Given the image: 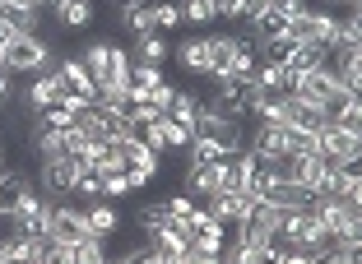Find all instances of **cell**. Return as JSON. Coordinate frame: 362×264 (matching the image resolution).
<instances>
[{
    "label": "cell",
    "instance_id": "cell-16",
    "mask_svg": "<svg viewBox=\"0 0 362 264\" xmlns=\"http://www.w3.org/2000/svg\"><path fill=\"white\" fill-rule=\"evenodd\" d=\"M84 222H88V232L93 236H117L121 232V209L112 200H84Z\"/></svg>",
    "mask_w": 362,
    "mask_h": 264
},
{
    "label": "cell",
    "instance_id": "cell-42",
    "mask_svg": "<svg viewBox=\"0 0 362 264\" xmlns=\"http://www.w3.org/2000/svg\"><path fill=\"white\" fill-rule=\"evenodd\" d=\"M103 264H126V260H112V255H107V260H103Z\"/></svg>",
    "mask_w": 362,
    "mask_h": 264
},
{
    "label": "cell",
    "instance_id": "cell-24",
    "mask_svg": "<svg viewBox=\"0 0 362 264\" xmlns=\"http://www.w3.org/2000/svg\"><path fill=\"white\" fill-rule=\"evenodd\" d=\"M223 158L228 153L209 135H191V144H186V167H214V162H223Z\"/></svg>",
    "mask_w": 362,
    "mask_h": 264
},
{
    "label": "cell",
    "instance_id": "cell-29",
    "mask_svg": "<svg viewBox=\"0 0 362 264\" xmlns=\"http://www.w3.org/2000/svg\"><path fill=\"white\" fill-rule=\"evenodd\" d=\"M177 10H181V23H191V28L218 19V14H214V0H177Z\"/></svg>",
    "mask_w": 362,
    "mask_h": 264
},
{
    "label": "cell",
    "instance_id": "cell-13",
    "mask_svg": "<svg viewBox=\"0 0 362 264\" xmlns=\"http://www.w3.org/2000/svg\"><path fill=\"white\" fill-rule=\"evenodd\" d=\"M23 135H28V148H33V158H37V162H52V158H70V139H65V130H47L42 121L33 116Z\"/></svg>",
    "mask_w": 362,
    "mask_h": 264
},
{
    "label": "cell",
    "instance_id": "cell-33",
    "mask_svg": "<svg viewBox=\"0 0 362 264\" xmlns=\"http://www.w3.org/2000/svg\"><path fill=\"white\" fill-rule=\"evenodd\" d=\"M75 195L79 200H103V176H98V172H79L75 176Z\"/></svg>",
    "mask_w": 362,
    "mask_h": 264
},
{
    "label": "cell",
    "instance_id": "cell-40",
    "mask_svg": "<svg viewBox=\"0 0 362 264\" xmlns=\"http://www.w3.org/2000/svg\"><path fill=\"white\" fill-rule=\"evenodd\" d=\"M5 5H14V10H42V5H52V0H5Z\"/></svg>",
    "mask_w": 362,
    "mask_h": 264
},
{
    "label": "cell",
    "instance_id": "cell-43",
    "mask_svg": "<svg viewBox=\"0 0 362 264\" xmlns=\"http://www.w3.org/2000/svg\"><path fill=\"white\" fill-rule=\"evenodd\" d=\"M0 5H5V0H0Z\"/></svg>",
    "mask_w": 362,
    "mask_h": 264
},
{
    "label": "cell",
    "instance_id": "cell-38",
    "mask_svg": "<svg viewBox=\"0 0 362 264\" xmlns=\"http://www.w3.org/2000/svg\"><path fill=\"white\" fill-rule=\"evenodd\" d=\"M242 10H246V0H214V14H218V19H242Z\"/></svg>",
    "mask_w": 362,
    "mask_h": 264
},
{
    "label": "cell",
    "instance_id": "cell-31",
    "mask_svg": "<svg viewBox=\"0 0 362 264\" xmlns=\"http://www.w3.org/2000/svg\"><path fill=\"white\" fill-rule=\"evenodd\" d=\"M33 264H75V255H70V246L42 236V246H37V260H33Z\"/></svg>",
    "mask_w": 362,
    "mask_h": 264
},
{
    "label": "cell",
    "instance_id": "cell-27",
    "mask_svg": "<svg viewBox=\"0 0 362 264\" xmlns=\"http://www.w3.org/2000/svg\"><path fill=\"white\" fill-rule=\"evenodd\" d=\"M149 19H153V32H172V28H181L177 0H149Z\"/></svg>",
    "mask_w": 362,
    "mask_h": 264
},
{
    "label": "cell",
    "instance_id": "cell-12",
    "mask_svg": "<svg viewBox=\"0 0 362 264\" xmlns=\"http://www.w3.org/2000/svg\"><path fill=\"white\" fill-rule=\"evenodd\" d=\"M33 191H37V186H33L28 172H19V167H5V172H0V222H10L14 213H19V204L28 200Z\"/></svg>",
    "mask_w": 362,
    "mask_h": 264
},
{
    "label": "cell",
    "instance_id": "cell-34",
    "mask_svg": "<svg viewBox=\"0 0 362 264\" xmlns=\"http://www.w3.org/2000/svg\"><path fill=\"white\" fill-rule=\"evenodd\" d=\"M37 121H42L47 130H75V112H65L61 102H56V107H47V112H42Z\"/></svg>",
    "mask_w": 362,
    "mask_h": 264
},
{
    "label": "cell",
    "instance_id": "cell-9",
    "mask_svg": "<svg viewBox=\"0 0 362 264\" xmlns=\"http://www.w3.org/2000/svg\"><path fill=\"white\" fill-rule=\"evenodd\" d=\"M61 93H65V84H61V74H56V65H52V70L28 79V88H23V112H28V116H42L47 107L61 102Z\"/></svg>",
    "mask_w": 362,
    "mask_h": 264
},
{
    "label": "cell",
    "instance_id": "cell-14",
    "mask_svg": "<svg viewBox=\"0 0 362 264\" xmlns=\"http://www.w3.org/2000/svg\"><path fill=\"white\" fill-rule=\"evenodd\" d=\"M47 236L61 246H75L79 236H88V222H84V209L79 204H56L52 209V227H47Z\"/></svg>",
    "mask_w": 362,
    "mask_h": 264
},
{
    "label": "cell",
    "instance_id": "cell-25",
    "mask_svg": "<svg viewBox=\"0 0 362 264\" xmlns=\"http://www.w3.org/2000/svg\"><path fill=\"white\" fill-rule=\"evenodd\" d=\"M135 222H139V232H144V236H153L158 227H168V222H172L168 200H149V204H139V209H135Z\"/></svg>",
    "mask_w": 362,
    "mask_h": 264
},
{
    "label": "cell",
    "instance_id": "cell-30",
    "mask_svg": "<svg viewBox=\"0 0 362 264\" xmlns=\"http://www.w3.org/2000/svg\"><path fill=\"white\" fill-rule=\"evenodd\" d=\"M330 121H334V126H344V130H358V135H362V102H358V97H344V102L330 112Z\"/></svg>",
    "mask_w": 362,
    "mask_h": 264
},
{
    "label": "cell",
    "instance_id": "cell-3",
    "mask_svg": "<svg viewBox=\"0 0 362 264\" xmlns=\"http://www.w3.org/2000/svg\"><path fill=\"white\" fill-rule=\"evenodd\" d=\"M112 153H117V167H121V176L130 181V191H144L149 181L163 176V153H153V148L144 144L139 135L117 139V144H112Z\"/></svg>",
    "mask_w": 362,
    "mask_h": 264
},
{
    "label": "cell",
    "instance_id": "cell-15",
    "mask_svg": "<svg viewBox=\"0 0 362 264\" xmlns=\"http://www.w3.org/2000/svg\"><path fill=\"white\" fill-rule=\"evenodd\" d=\"M204 213L218 218L223 227H237V222H246V213H251V200H246L242 191H218V195L204 200Z\"/></svg>",
    "mask_w": 362,
    "mask_h": 264
},
{
    "label": "cell",
    "instance_id": "cell-5",
    "mask_svg": "<svg viewBox=\"0 0 362 264\" xmlns=\"http://www.w3.org/2000/svg\"><path fill=\"white\" fill-rule=\"evenodd\" d=\"M316 153L330 162V167H353V162L362 158V135L358 130L334 126V121H325V126L316 130Z\"/></svg>",
    "mask_w": 362,
    "mask_h": 264
},
{
    "label": "cell",
    "instance_id": "cell-20",
    "mask_svg": "<svg viewBox=\"0 0 362 264\" xmlns=\"http://www.w3.org/2000/svg\"><path fill=\"white\" fill-rule=\"evenodd\" d=\"M200 93H195V88H177V93L168 97V112H163V116L168 121H177V126H186V130H195V116H200Z\"/></svg>",
    "mask_w": 362,
    "mask_h": 264
},
{
    "label": "cell",
    "instance_id": "cell-19",
    "mask_svg": "<svg viewBox=\"0 0 362 264\" xmlns=\"http://www.w3.org/2000/svg\"><path fill=\"white\" fill-rule=\"evenodd\" d=\"M126 56H130V65H163L172 56V47H168L163 32H144V37H135L126 47Z\"/></svg>",
    "mask_w": 362,
    "mask_h": 264
},
{
    "label": "cell",
    "instance_id": "cell-36",
    "mask_svg": "<svg viewBox=\"0 0 362 264\" xmlns=\"http://www.w3.org/2000/svg\"><path fill=\"white\" fill-rule=\"evenodd\" d=\"M121 260H126V264H163V251L144 241V246H130V251L121 255Z\"/></svg>",
    "mask_w": 362,
    "mask_h": 264
},
{
    "label": "cell",
    "instance_id": "cell-28",
    "mask_svg": "<svg viewBox=\"0 0 362 264\" xmlns=\"http://www.w3.org/2000/svg\"><path fill=\"white\" fill-rule=\"evenodd\" d=\"M70 255H75V264H103L107 260V241L88 232V236H79V241L70 246Z\"/></svg>",
    "mask_w": 362,
    "mask_h": 264
},
{
    "label": "cell",
    "instance_id": "cell-21",
    "mask_svg": "<svg viewBox=\"0 0 362 264\" xmlns=\"http://www.w3.org/2000/svg\"><path fill=\"white\" fill-rule=\"evenodd\" d=\"M307 42H320L325 52H330V47L339 42V14H334V10H316V5H311V19H307Z\"/></svg>",
    "mask_w": 362,
    "mask_h": 264
},
{
    "label": "cell",
    "instance_id": "cell-6",
    "mask_svg": "<svg viewBox=\"0 0 362 264\" xmlns=\"http://www.w3.org/2000/svg\"><path fill=\"white\" fill-rule=\"evenodd\" d=\"M284 246H298V251H330V232H325V222L316 218L311 209H293L284 218V232H279Z\"/></svg>",
    "mask_w": 362,
    "mask_h": 264
},
{
    "label": "cell",
    "instance_id": "cell-39",
    "mask_svg": "<svg viewBox=\"0 0 362 264\" xmlns=\"http://www.w3.org/2000/svg\"><path fill=\"white\" fill-rule=\"evenodd\" d=\"M10 74H5V70H0V112H5V107H10Z\"/></svg>",
    "mask_w": 362,
    "mask_h": 264
},
{
    "label": "cell",
    "instance_id": "cell-22",
    "mask_svg": "<svg viewBox=\"0 0 362 264\" xmlns=\"http://www.w3.org/2000/svg\"><path fill=\"white\" fill-rule=\"evenodd\" d=\"M260 200H269V204H279L284 213H293V209H307V204H311V195L302 191V186H293V181H269Z\"/></svg>",
    "mask_w": 362,
    "mask_h": 264
},
{
    "label": "cell",
    "instance_id": "cell-4",
    "mask_svg": "<svg viewBox=\"0 0 362 264\" xmlns=\"http://www.w3.org/2000/svg\"><path fill=\"white\" fill-rule=\"evenodd\" d=\"M293 97H302L307 107H316V112H325V116H330L344 97H358V93H344V88H339V74H334L330 65H316V70H307V74H298V79H293Z\"/></svg>",
    "mask_w": 362,
    "mask_h": 264
},
{
    "label": "cell",
    "instance_id": "cell-2",
    "mask_svg": "<svg viewBox=\"0 0 362 264\" xmlns=\"http://www.w3.org/2000/svg\"><path fill=\"white\" fill-rule=\"evenodd\" d=\"M56 65V47L47 42V37H37V32H19L5 52H0V70L10 74H23V79H33V74H42Z\"/></svg>",
    "mask_w": 362,
    "mask_h": 264
},
{
    "label": "cell",
    "instance_id": "cell-32",
    "mask_svg": "<svg viewBox=\"0 0 362 264\" xmlns=\"http://www.w3.org/2000/svg\"><path fill=\"white\" fill-rule=\"evenodd\" d=\"M0 19L10 23L14 32H33V28H37V10H14V5H0Z\"/></svg>",
    "mask_w": 362,
    "mask_h": 264
},
{
    "label": "cell",
    "instance_id": "cell-11",
    "mask_svg": "<svg viewBox=\"0 0 362 264\" xmlns=\"http://www.w3.org/2000/svg\"><path fill=\"white\" fill-rule=\"evenodd\" d=\"M139 139H144L153 153H186V144H191V130L177 126V121H168V116H158V121H149V126L139 130Z\"/></svg>",
    "mask_w": 362,
    "mask_h": 264
},
{
    "label": "cell",
    "instance_id": "cell-26",
    "mask_svg": "<svg viewBox=\"0 0 362 264\" xmlns=\"http://www.w3.org/2000/svg\"><path fill=\"white\" fill-rule=\"evenodd\" d=\"M158 84H168V70H163V65H130V93L144 97Z\"/></svg>",
    "mask_w": 362,
    "mask_h": 264
},
{
    "label": "cell",
    "instance_id": "cell-37",
    "mask_svg": "<svg viewBox=\"0 0 362 264\" xmlns=\"http://www.w3.org/2000/svg\"><path fill=\"white\" fill-rule=\"evenodd\" d=\"M269 264H316V251H298V246H279Z\"/></svg>",
    "mask_w": 362,
    "mask_h": 264
},
{
    "label": "cell",
    "instance_id": "cell-10",
    "mask_svg": "<svg viewBox=\"0 0 362 264\" xmlns=\"http://www.w3.org/2000/svg\"><path fill=\"white\" fill-rule=\"evenodd\" d=\"M52 23L61 32H88L98 19V0H52Z\"/></svg>",
    "mask_w": 362,
    "mask_h": 264
},
{
    "label": "cell",
    "instance_id": "cell-23",
    "mask_svg": "<svg viewBox=\"0 0 362 264\" xmlns=\"http://www.w3.org/2000/svg\"><path fill=\"white\" fill-rule=\"evenodd\" d=\"M177 65L186 74H204L209 70V47H204V37H186V42H177Z\"/></svg>",
    "mask_w": 362,
    "mask_h": 264
},
{
    "label": "cell",
    "instance_id": "cell-1",
    "mask_svg": "<svg viewBox=\"0 0 362 264\" xmlns=\"http://www.w3.org/2000/svg\"><path fill=\"white\" fill-rule=\"evenodd\" d=\"M311 213H316L320 222H325V232H330V241L339 246H362V204L358 200H339V195H311L307 204Z\"/></svg>",
    "mask_w": 362,
    "mask_h": 264
},
{
    "label": "cell",
    "instance_id": "cell-41",
    "mask_svg": "<svg viewBox=\"0 0 362 264\" xmlns=\"http://www.w3.org/2000/svg\"><path fill=\"white\" fill-rule=\"evenodd\" d=\"M320 5H325V10H330V5H349V10H358V0H320Z\"/></svg>",
    "mask_w": 362,
    "mask_h": 264
},
{
    "label": "cell",
    "instance_id": "cell-18",
    "mask_svg": "<svg viewBox=\"0 0 362 264\" xmlns=\"http://www.w3.org/2000/svg\"><path fill=\"white\" fill-rule=\"evenodd\" d=\"M56 74H61L65 93H79V97H88V102L98 97V88H93V79H88V70H84L79 56H56Z\"/></svg>",
    "mask_w": 362,
    "mask_h": 264
},
{
    "label": "cell",
    "instance_id": "cell-8",
    "mask_svg": "<svg viewBox=\"0 0 362 264\" xmlns=\"http://www.w3.org/2000/svg\"><path fill=\"white\" fill-rule=\"evenodd\" d=\"M52 209H56V200H47V195L33 191L28 200L19 204V213L10 218V227L19 236H47V227H52Z\"/></svg>",
    "mask_w": 362,
    "mask_h": 264
},
{
    "label": "cell",
    "instance_id": "cell-17",
    "mask_svg": "<svg viewBox=\"0 0 362 264\" xmlns=\"http://www.w3.org/2000/svg\"><path fill=\"white\" fill-rule=\"evenodd\" d=\"M223 191V176H218V162L214 167H186L181 172V195L191 200H209V195Z\"/></svg>",
    "mask_w": 362,
    "mask_h": 264
},
{
    "label": "cell",
    "instance_id": "cell-35",
    "mask_svg": "<svg viewBox=\"0 0 362 264\" xmlns=\"http://www.w3.org/2000/svg\"><path fill=\"white\" fill-rule=\"evenodd\" d=\"M339 42L362 47V19H358V10H349V14L339 19Z\"/></svg>",
    "mask_w": 362,
    "mask_h": 264
},
{
    "label": "cell",
    "instance_id": "cell-7",
    "mask_svg": "<svg viewBox=\"0 0 362 264\" xmlns=\"http://www.w3.org/2000/svg\"><path fill=\"white\" fill-rule=\"evenodd\" d=\"M79 172H84V167H79L75 158H52V162H42V172H37L33 186H37L47 200L61 204L65 195H75V176H79Z\"/></svg>",
    "mask_w": 362,
    "mask_h": 264
}]
</instances>
